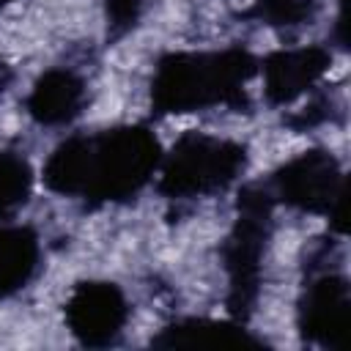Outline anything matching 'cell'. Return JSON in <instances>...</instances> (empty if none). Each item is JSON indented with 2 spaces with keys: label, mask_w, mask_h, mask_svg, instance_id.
<instances>
[{
  "label": "cell",
  "mask_w": 351,
  "mask_h": 351,
  "mask_svg": "<svg viewBox=\"0 0 351 351\" xmlns=\"http://www.w3.org/2000/svg\"><path fill=\"white\" fill-rule=\"evenodd\" d=\"M162 148L145 126H115L71 134L44 162V184L55 195L107 206L132 200L159 170Z\"/></svg>",
  "instance_id": "cell-1"
},
{
  "label": "cell",
  "mask_w": 351,
  "mask_h": 351,
  "mask_svg": "<svg viewBox=\"0 0 351 351\" xmlns=\"http://www.w3.org/2000/svg\"><path fill=\"white\" fill-rule=\"evenodd\" d=\"M258 74V58L241 47L211 52H170L151 80V104L159 115L197 112L208 107H244L247 82Z\"/></svg>",
  "instance_id": "cell-2"
},
{
  "label": "cell",
  "mask_w": 351,
  "mask_h": 351,
  "mask_svg": "<svg viewBox=\"0 0 351 351\" xmlns=\"http://www.w3.org/2000/svg\"><path fill=\"white\" fill-rule=\"evenodd\" d=\"M271 206L269 186L250 184L239 197V217L222 244V263L228 271V310L233 321H247L261 293V271L266 244L271 239Z\"/></svg>",
  "instance_id": "cell-3"
},
{
  "label": "cell",
  "mask_w": 351,
  "mask_h": 351,
  "mask_svg": "<svg viewBox=\"0 0 351 351\" xmlns=\"http://www.w3.org/2000/svg\"><path fill=\"white\" fill-rule=\"evenodd\" d=\"M247 167L241 143L186 132L159 162V192L170 200H195L228 189Z\"/></svg>",
  "instance_id": "cell-4"
},
{
  "label": "cell",
  "mask_w": 351,
  "mask_h": 351,
  "mask_svg": "<svg viewBox=\"0 0 351 351\" xmlns=\"http://www.w3.org/2000/svg\"><path fill=\"white\" fill-rule=\"evenodd\" d=\"M271 197L307 214H324L343 230V170L329 151H304L269 181Z\"/></svg>",
  "instance_id": "cell-5"
},
{
  "label": "cell",
  "mask_w": 351,
  "mask_h": 351,
  "mask_svg": "<svg viewBox=\"0 0 351 351\" xmlns=\"http://www.w3.org/2000/svg\"><path fill=\"white\" fill-rule=\"evenodd\" d=\"M129 321V302L115 282H77L66 299V326L88 348L112 346Z\"/></svg>",
  "instance_id": "cell-6"
},
{
  "label": "cell",
  "mask_w": 351,
  "mask_h": 351,
  "mask_svg": "<svg viewBox=\"0 0 351 351\" xmlns=\"http://www.w3.org/2000/svg\"><path fill=\"white\" fill-rule=\"evenodd\" d=\"M348 307H351V291L346 277L329 271L313 277L299 299L296 321L302 337L318 348L340 351L346 346V332H348Z\"/></svg>",
  "instance_id": "cell-7"
},
{
  "label": "cell",
  "mask_w": 351,
  "mask_h": 351,
  "mask_svg": "<svg viewBox=\"0 0 351 351\" xmlns=\"http://www.w3.org/2000/svg\"><path fill=\"white\" fill-rule=\"evenodd\" d=\"M329 63L332 52L324 47H296L271 52L263 63H258L263 74L266 101L274 107L296 101L329 71Z\"/></svg>",
  "instance_id": "cell-8"
},
{
  "label": "cell",
  "mask_w": 351,
  "mask_h": 351,
  "mask_svg": "<svg viewBox=\"0 0 351 351\" xmlns=\"http://www.w3.org/2000/svg\"><path fill=\"white\" fill-rule=\"evenodd\" d=\"M85 99L88 90L80 74L71 69H49L33 82L25 107L27 115L41 126H66L82 112Z\"/></svg>",
  "instance_id": "cell-9"
},
{
  "label": "cell",
  "mask_w": 351,
  "mask_h": 351,
  "mask_svg": "<svg viewBox=\"0 0 351 351\" xmlns=\"http://www.w3.org/2000/svg\"><path fill=\"white\" fill-rule=\"evenodd\" d=\"M41 266V241L27 225H0V299L19 293Z\"/></svg>",
  "instance_id": "cell-10"
},
{
  "label": "cell",
  "mask_w": 351,
  "mask_h": 351,
  "mask_svg": "<svg viewBox=\"0 0 351 351\" xmlns=\"http://www.w3.org/2000/svg\"><path fill=\"white\" fill-rule=\"evenodd\" d=\"M154 346H192V348H250L261 346L255 335L244 329L241 321H211V318H184L162 329Z\"/></svg>",
  "instance_id": "cell-11"
},
{
  "label": "cell",
  "mask_w": 351,
  "mask_h": 351,
  "mask_svg": "<svg viewBox=\"0 0 351 351\" xmlns=\"http://www.w3.org/2000/svg\"><path fill=\"white\" fill-rule=\"evenodd\" d=\"M33 192V170L25 156L0 151V222L14 217Z\"/></svg>",
  "instance_id": "cell-12"
},
{
  "label": "cell",
  "mask_w": 351,
  "mask_h": 351,
  "mask_svg": "<svg viewBox=\"0 0 351 351\" xmlns=\"http://www.w3.org/2000/svg\"><path fill=\"white\" fill-rule=\"evenodd\" d=\"M315 8V0H255L250 16L271 27H293L310 22Z\"/></svg>",
  "instance_id": "cell-13"
},
{
  "label": "cell",
  "mask_w": 351,
  "mask_h": 351,
  "mask_svg": "<svg viewBox=\"0 0 351 351\" xmlns=\"http://www.w3.org/2000/svg\"><path fill=\"white\" fill-rule=\"evenodd\" d=\"M104 14H107L110 33L123 36L137 25L143 14V0H104Z\"/></svg>",
  "instance_id": "cell-14"
},
{
  "label": "cell",
  "mask_w": 351,
  "mask_h": 351,
  "mask_svg": "<svg viewBox=\"0 0 351 351\" xmlns=\"http://www.w3.org/2000/svg\"><path fill=\"white\" fill-rule=\"evenodd\" d=\"M5 80H8V74H5V69L0 66V90H3V82H5Z\"/></svg>",
  "instance_id": "cell-15"
},
{
  "label": "cell",
  "mask_w": 351,
  "mask_h": 351,
  "mask_svg": "<svg viewBox=\"0 0 351 351\" xmlns=\"http://www.w3.org/2000/svg\"><path fill=\"white\" fill-rule=\"evenodd\" d=\"M5 3H11V0H0V5H5Z\"/></svg>",
  "instance_id": "cell-16"
}]
</instances>
